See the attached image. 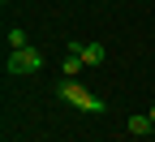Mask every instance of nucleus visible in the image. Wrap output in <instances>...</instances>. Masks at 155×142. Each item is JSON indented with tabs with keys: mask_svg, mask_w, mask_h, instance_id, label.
I'll list each match as a JSON object with an SVG mask.
<instances>
[{
	"mask_svg": "<svg viewBox=\"0 0 155 142\" xmlns=\"http://www.w3.org/2000/svg\"><path fill=\"white\" fill-rule=\"evenodd\" d=\"M22 48H30V39H26L22 26H13V30H9V52H22Z\"/></svg>",
	"mask_w": 155,
	"mask_h": 142,
	"instance_id": "423d86ee",
	"label": "nucleus"
},
{
	"mask_svg": "<svg viewBox=\"0 0 155 142\" xmlns=\"http://www.w3.org/2000/svg\"><path fill=\"white\" fill-rule=\"evenodd\" d=\"M151 138H155V129H151Z\"/></svg>",
	"mask_w": 155,
	"mask_h": 142,
	"instance_id": "6e6552de",
	"label": "nucleus"
},
{
	"mask_svg": "<svg viewBox=\"0 0 155 142\" xmlns=\"http://www.w3.org/2000/svg\"><path fill=\"white\" fill-rule=\"evenodd\" d=\"M61 73H65V78H78V73H82V56H78V52H65V65H61Z\"/></svg>",
	"mask_w": 155,
	"mask_h": 142,
	"instance_id": "39448f33",
	"label": "nucleus"
},
{
	"mask_svg": "<svg viewBox=\"0 0 155 142\" xmlns=\"http://www.w3.org/2000/svg\"><path fill=\"white\" fill-rule=\"evenodd\" d=\"M5 69H9V73H39V69H43V52H39L35 43L22 48V52H9Z\"/></svg>",
	"mask_w": 155,
	"mask_h": 142,
	"instance_id": "f03ea898",
	"label": "nucleus"
},
{
	"mask_svg": "<svg viewBox=\"0 0 155 142\" xmlns=\"http://www.w3.org/2000/svg\"><path fill=\"white\" fill-rule=\"evenodd\" d=\"M69 52L82 56V65H104V43H78V39H69Z\"/></svg>",
	"mask_w": 155,
	"mask_h": 142,
	"instance_id": "7ed1b4c3",
	"label": "nucleus"
},
{
	"mask_svg": "<svg viewBox=\"0 0 155 142\" xmlns=\"http://www.w3.org/2000/svg\"><path fill=\"white\" fill-rule=\"evenodd\" d=\"M147 116H151V121H155V104H151V108H147Z\"/></svg>",
	"mask_w": 155,
	"mask_h": 142,
	"instance_id": "0eeeda50",
	"label": "nucleus"
},
{
	"mask_svg": "<svg viewBox=\"0 0 155 142\" xmlns=\"http://www.w3.org/2000/svg\"><path fill=\"white\" fill-rule=\"evenodd\" d=\"M56 95L65 99V104H73L78 112H91V116H99V112H108V104L95 91H86L82 82H78V78H61V82H56Z\"/></svg>",
	"mask_w": 155,
	"mask_h": 142,
	"instance_id": "f257e3e1",
	"label": "nucleus"
},
{
	"mask_svg": "<svg viewBox=\"0 0 155 142\" xmlns=\"http://www.w3.org/2000/svg\"><path fill=\"white\" fill-rule=\"evenodd\" d=\"M151 129H155V121H151L147 112H134V116H129V134H138V138L147 134V138H151Z\"/></svg>",
	"mask_w": 155,
	"mask_h": 142,
	"instance_id": "20e7f679",
	"label": "nucleus"
}]
</instances>
